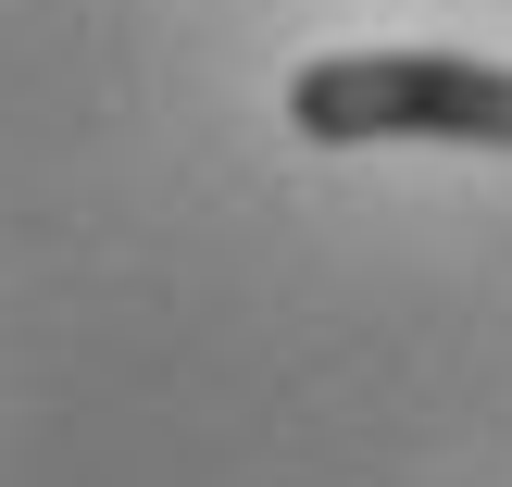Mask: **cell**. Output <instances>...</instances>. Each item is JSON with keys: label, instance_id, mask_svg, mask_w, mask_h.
Listing matches in <instances>:
<instances>
[{"label": "cell", "instance_id": "cell-1", "mask_svg": "<svg viewBox=\"0 0 512 487\" xmlns=\"http://www.w3.org/2000/svg\"><path fill=\"white\" fill-rule=\"evenodd\" d=\"M288 125L313 150H388V138L512 150V63H475V50H325V63L288 75Z\"/></svg>", "mask_w": 512, "mask_h": 487}]
</instances>
